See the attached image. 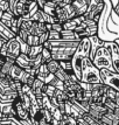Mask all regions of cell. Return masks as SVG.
<instances>
[{
	"label": "cell",
	"mask_w": 119,
	"mask_h": 125,
	"mask_svg": "<svg viewBox=\"0 0 119 125\" xmlns=\"http://www.w3.org/2000/svg\"><path fill=\"white\" fill-rule=\"evenodd\" d=\"M89 55H90V40L89 38H82L70 60L71 65H72V71L78 80H81L83 60L85 57H89Z\"/></svg>",
	"instance_id": "6da1fadb"
},
{
	"label": "cell",
	"mask_w": 119,
	"mask_h": 125,
	"mask_svg": "<svg viewBox=\"0 0 119 125\" xmlns=\"http://www.w3.org/2000/svg\"><path fill=\"white\" fill-rule=\"evenodd\" d=\"M81 82L84 83H103L102 78H100V74H99V69L96 68L92 61L89 57H85L82 63V73H81Z\"/></svg>",
	"instance_id": "7a4b0ae2"
},
{
	"label": "cell",
	"mask_w": 119,
	"mask_h": 125,
	"mask_svg": "<svg viewBox=\"0 0 119 125\" xmlns=\"http://www.w3.org/2000/svg\"><path fill=\"white\" fill-rule=\"evenodd\" d=\"M91 61L93 65L96 68H98L99 70L100 69H108V70L114 71L113 67H112V61H111V54L105 46H102L96 50Z\"/></svg>",
	"instance_id": "3957f363"
},
{
	"label": "cell",
	"mask_w": 119,
	"mask_h": 125,
	"mask_svg": "<svg viewBox=\"0 0 119 125\" xmlns=\"http://www.w3.org/2000/svg\"><path fill=\"white\" fill-rule=\"evenodd\" d=\"M74 32H76L79 38H90V36H93V35H97L98 32V26H97V22L91 20V19H88L85 18L83 22L78 27L76 28Z\"/></svg>",
	"instance_id": "277c9868"
},
{
	"label": "cell",
	"mask_w": 119,
	"mask_h": 125,
	"mask_svg": "<svg viewBox=\"0 0 119 125\" xmlns=\"http://www.w3.org/2000/svg\"><path fill=\"white\" fill-rule=\"evenodd\" d=\"M100 78L105 85L109 88H112L116 91L119 93V74L116 71H111L108 69H100L99 70Z\"/></svg>",
	"instance_id": "5b68a950"
},
{
	"label": "cell",
	"mask_w": 119,
	"mask_h": 125,
	"mask_svg": "<svg viewBox=\"0 0 119 125\" xmlns=\"http://www.w3.org/2000/svg\"><path fill=\"white\" fill-rule=\"evenodd\" d=\"M76 48L74 47H51L50 48L51 59L56 61H70Z\"/></svg>",
	"instance_id": "8992f818"
},
{
	"label": "cell",
	"mask_w": 119,
	"mask_h": 125,
	"mask_svg": "<svg viewBox=\"0 0 119 125\" xmlns=\"http://www.w3.org/2000/svg\"><path fill=\"white\" fill-rule=\"evenodd\" d=\"M75 16H77V15H76L75 10H74V7L71 5H64V6L57 5L56 8H55V18L61 23H63L64 21L69 20V19H72Z\"/></svg>",
	"instance_id": "52a82bcc"
},
{
	"label": "cell",
	"mask_w": 119,
	"mask_h": 125,
	"mask_svg": "<svg viewBox=\"0 0 119 125\" xmlns=\"http://www.w3.org/2000/svg\"><path fill=\"white\" fill-rule=\"evenodd\" d=\"M30 1L32 0H8L10 10L15 16H23L27 13Z\"/></svg>",
	"instance_id": "ba28073f"
},
{
	"label": "cell",
	"mask_w": 119,
	"mask_h": 125,
	"mask_svg": "<svg viewBox=\"0 0 119 125\" xmlns=\"http://www.w3.org/2000/svg\"><path fill=\"white\" fill-rule=\"evenodd\" d=\"M104 46L109 49L111 54V61H112V67L116 73L119 74V44L114 41H105Z\"/></svg>",
	"instance_id": "9c48e42d"
},
{
	"label": "cell",
	"mask_w": 119,
	"mask_h": 125,
	"mask_svg": "<svg viewBox=\"0 0 119 125\" xmlns=\"http://www.w3.org/2000/svg\"><path fill=\"white\" fill-rule=\"evenodd\" d=\"M29 76H30V75L28 74L27 71L25 70V69H22V68H20L19 65H16L15 63L12 65L11 71H10V77H11V78L21 82L22 84H26Z\"/></svg>",
	"instance_id": "30bf717a"
},
{
	"label": "cell",
	"mask_w": 119,
	"mask_h": 125,
	"mask_svg": "<svg viewBox=\"0 0 119 125\" xmlns=\"http://www.w3.org/2000/svg\"><path fill=\"white\" fill-rule=\"evenodd\" d=\"M6 46H7V56L8 57H12V59L15 60L16 57L21 54V52H20V44L18 42V40L15 39V36L10 39V40H7L6 41Z\"/></svg>",
	"instance_id": "8fae6325"
},
{
	"label": "cell",
	"mask_w": 119,
	"mask_h": 125,
	"mask_svg": "<svg viewBox=\"0 0 119 125\" xmlns=\"http://www.w3.org/2000/svg\"><path fill=\"white\" fill-rule=\"evenodd\" d=\"M108 109L104 106L103 103H90V108L88 114L91 116L92 118H96V119H100L104 115L106 114Z\"/></svg>",
	"instance_id": "7c38bea8"
},
{
	"label": "cell",
	"mask_w": 119,
	"mask_h": 125,
	"mask_svg": "<svg viewBox=\"0 0 119 125\" xmlns=\"http://www.w3.org/2000/svg\"><path fill=\"white\" fill-rule=\"evenodd\" d=\"M35 77H36L38 80H40V81H42L43 83H46V84H48L49 82L54 78V75H53L51 73H49L48 68H47V64H46V63H42V64L38 68Z\"/></svg>",
	"instance_id": "4fadbf2b"
},
{
	"label": "cell",
	"mask_w": 119,
	"mask_h": 125,
	"mask_svg": "<svg viewBox=\"0 0 119 125\" xmlns=\"http://www.w3.org/2000/svg\"><path fill=\"white\" fill-rule=\"evenodd\" d=\"M13 109L15 110L16 114V118L18 119H27L29 118V114L26 109H23V106L21 105V102L19 97H16L14 101H13Z\"/></svg>",
	"instance_id": "5bb4252c"
},
{
	"label": "cell",
	"mask_w": 119,
	"mask_h": 125,
	"mask_svg": "<svg viewBox=\"0 0 119 125\" xmlns=\"http://www.w3.org/2000/svg\"><path fill=\"white\" fill-rule=\"evenodd\" d=\"M71 6L75 10L76 15H84L88 11V6H89V1L88 0H72Z\"/></svg>",
	"instance_id": "9a60e30c"
},
{
	"label": "cell",
	"mask_w": 119,
	"mask_h": 125,
	"mask_svg": "<svg viewBox=\"0 0 119 125\" xmlns=\"http://www.w3.org/2000/svg\"><path fill=\"white\" fill-rule=\"evenodd\" d=\"M85 19V16L84 15H78V16H75V18H72V19H69V20H67L62 23V26H63V29H68V31H75L76 28L78 27L79 25H81L83 20Z\"/></svg>",
	"instance_id": "2e32d148"
},
{
	"label": "cell",
	"mask_w": 119,
	"mask_h": 125,
	"mask_svg": "<svg viewBox=\"0 0 119 125\" xmlns=\"http://www.w3.org/2000/svg\"><path fill=\"white\" fill-rule=\"evenodd\" d=\"M89 40H90V55H89V59L92 60V57H93V55L96 53V50H97L99 47L104 46V42H105V41H103L102 39H99L97 35L90 36Z\"/></svg>",
	"instance_id": "e0dca14e"
},
{
	"label": "cell",
	"mask_w": 119,
	"mask_h": 125,
	"mask_svg": "<svg viewBox=\"0 0 119 125\" xmlns=\"http://www.w3.org/2000/svg\"><path fill=\"white\" fill-rule=\"evenodd\" d=\"M61 40H64V41H81L79 35L74 31H68V29H62L61 32Z\"/></svg>",
	"instance_id": "ac0fdd59"
},
{
	"label": "cell",
	"mask_w": 119,
	"mask_h": 125,
	"mask_svg": "<svg viewBox=\"0 0 119 125\" xmlns=\"http://www.w3.org/2000/svg\"><path fill=\"white\" fill-rule=\"evenodd\" d=\"M29 62H30V57L27 54H22V53L15 59V64L22 69H26L27 67H29Z\"/></svg>",
	"instance_id": "d6986e66"
},
{
	"label": "cell",
	"mask_w": 119,
	"mask_h": 125,
	"mask_svg": "<svg viewBox=\"0 0 119 125\" xmlns=\"http://www.w3.org/2000/svg\"><path fill=\"white\" fill-rule=\"evenodd\" d=\"M0 36H2L5 40H10V39L15 36V34L11 31V28L6 27L5 25L1 22V20H0Z\"/></svg>",
	"instance_id": "ffe728a7"
},
{
	"label": "cell",
	"mask_w": 119,
	"mask_h": 125,
	"mask_svg": "<svg viewBox=\"0 0 119 125\" xmlns=\"http://www.w3.org/2000/svg\"><path fill=\"white\" fill-rule=\"evenodd\" d=\"M56 6L57 5H56V2H54V1H46L42 11H43L44 13H47L48 15L54 16L55 18V8H56Z\"/></svg>",
	"instance_id": "44dd1931"
},
{
	"label": "cell",
	"mask_w": 119,
	"mask_h": 125,
	"mask_svg": "<svg viewBox=\"0 0 119 125\" xmlns=\"http://www.w3.org/2000/svg\"><path fill=\"white\" fill-rule=\"evenodd\" d=\"M46 64H47V68H48L49 73H51L53 75L59 70V68H60V62L59 61H56V60H54V59H51L50 61H48Z\"/></svg>",
	"instance_id": "7402d4cb"
},
{
	"label": "cell",
	"mask_w": 119,
	"mask_h": 125,
	"mask_svg": "<svg viewBox=\"0 0 119 125\" xmlns=\"http://www.w3.org/2000/svg\"><path fill=\"white\" fill-rule=\"evenodd\" d=\"M54 76L56 77V78H59L60 81H62V82H65V81H68L70 77H69V75H68V73L63 69V68H61V65H60V68H59V70L56 71L54 74Z\"/></svg>",
	"instance_id": "603a6c76"
},
{
	"label": "cell",
	"mask_w": 119,
	"mask_h": 125,
	"mask_svg": "<svg viewBox=\"0 0 119 125\" xmlns=\"http://www.w3.org/2000/svg\"><path fill=\"white\" fill-rule=\"evenodd\" d=\"M18 97H19V99H20L21 105L23 106V109H26L28 111V110H29V108H30V105H32V103H30V98L28 97V95H26V94H22V95L18 96Z\"/></svg>",
	"instance_id": "cb8c5ba5"
},
{
	"label": "cell",
	"mask_w": 119,
	"mask_h": 125,
	"mask_svg": "<svg viewBox=\"0 0 119 125\" xmlns=\"http://www.w3.org/2000/svg\"><path fill=\"white\" fill-rule=\"evenodd\" d=\"M42 44H38V46H32L30 48H29V52H28V56L29 57H35V56H38L39 54H41V52H42Z\"/></svg>",
	"instance_id": "d4e9b609"
},
{
	"label": "cell",
	"mask_w": 119,
	"mask_h": 125,
	"mask_svg": "<svg viewBox=\"0 0 119 125\" xmlns=\"http://www.w3.org/2000/svg\"><path fill=\"white\" fill-rule=\"evenodd\" d=\"M103 104H104V106L108 110H111V111H113L118 105H117V103L114 102L113 99H111V98H109L106 97V95H105V97H104V101H103Z\"/></svg>",
	"instance_id": "484cf974"
},
{
	"label": "cell",
	"mask_w": 119,
	"mask_h": 125,
	"mask_svg": "<svg viewBox=\"0 0 119 125\" xmlns=\"http://www.w3.org/2000/svg\"><path fill=\"white\" fill-rule=\"evenodd\" d=\"M30 20L35 22H42V23H44V12L39 8L38 11L35 12V14L30 18Z\"/></svg>",
	"instance_id": "4316f807"
},
{
	"label": "cell",
	"mask_w": 119,
	"mask_h": 125,
	"mask_svg": "<svg viewBox=\"0 0 119 125\" xmlns=\"http://www.w3.org/2000/svg\"><path fill=\"white\" fill-rule=\"evenodd\" d=\"M48 84L55 87V89H57V90H63V91H64V84H63V82L60 81L59 78H56L55 76H54V78H53L51 81L49 82Z\"/></svg>",
	"instance_id": "83f0119b"
},
{
	"label": "cell",
	"mask_w": 119,
	"mask_h": 125,
	"mask_svg": "<svg viewBox=\"0 0 119 125\" xmlns=\"http://www.w3.org/2000/svg\"><path fill=\"white\" fill-rule=\"evenodd\" d=\"M15 39L18 40V42H19V44H20V52H21L22 54H28V52H29V48H30V47H29L23 40H21L19 36H16L15 35Z\"/></svg>",
	"instance_id": "f1b7e54d"
},
{
	"label": "cell",
	"mask_w": 119,
	"mask_h": 125,
	"mask_svg": "<svg viewBox=\"0 0 119 125\" xmlns=\"http://www.w3.org/2000/svg\"><path fill=\"white\" fill-rule=\"evenodd\" d=\"M55 98L57 99V102H65L67 99H69L68 98V96H67V94H65V91H63V90H57L56 89V91H55Z\"/></svg>",
	"instance_id": "f546056e"
},
{
	"label": "cell",
	"mask_w": 119,
	"mask_h": 125,
	"mask_svg": "<svg viewBox=\"0 0 119 125\" xmlns=\"http://www.w3.org/2000/svg\"><path fill=\"white\" fill-rule=\"evenodd\" d=\"M82 118L85 120V122H87L89 125H102L99 120L96 119V118H92V117L89 114H84L83 116H82Z\"/></svg>",
	"instance_id": "4dcf8cb0"
},
{
	"label": "cell",
	"mask_w": 119,
	"mask_h": 125,
	"mask_svg": "<svg viewBox=\"0 0 119 125\" xmlns=\"http://www.w3.org/2000/svg\"><path fill=\"white\" fill-rule=\"evenodd\" d=\"M60 62V65H61V68H63L67 73H68V75L69 74H72L74 71H72V65H71V61H59Z\"/></svg>",
	"instance_id": "1f68e13d"
},
{
	"label": "cell",
	"mask_w": 119,
	"mask_h": 125,
	"mask_svg": "<svg viewBox=\"0 0 119 125\" xmlns=\"http://www.w3.org/2000/svg\"><path fill=\"white\" fill-rule=\"evenodd\" d=\"M40 114H41L42 118H43L46 122H49V123H50V120L53 119L51 112H50L48 109H46V108H41V109H40Z\"/></svg>",
	"instance_id": "d6a6232c"
},
{
	"label": "cell",
	"mask_w": 119,
	"mask_h": 125,
	"mask_svg": "<svg viewBox=\"0 0 119 125\" xmlns=\"http://www.w3.org/2000/svg\"><path fill=\"white\" fill-rule=\"evenodd\" d=\"M26 43L32 47V46H38L39 44V36L36 35H32V34H28L27 40H26Z\"/></svg>",
	"instance_id": "836d02e7"
},
{
	"label": "cell",
	"mask_w": 119,
	"mask_h": 125,
	"mask_svg": "<svg viewBox=\"0 0 119 125\" xmlns=\"http://www.w3.org/2000/svg\"><path fill=\"white\" fill-rule=\"evenodd\" d=\"M56 40H61V34L60 32L50 29L48 31V41H56Z\"/></svg>",
	"instance_id": "e575fe53"
},
{
	"label": "cell",
	"mask_w": 119,
	"mask_h": 125,
	"mask_svg": "<svg viewBox=\"0 0 119 125\" xmlns=\"http://www.w3.org/2000/svg\"><path fill=\"white\" fill-rule=\"evenodd\" d=\"M41 56H42V61H43V63H47L48 61L51 60V53H50V50H49V49L42 48Z\"/></svg>",
	"instance_id": "d590c367"
},
{
	"label": "cell",
	"mask_w": 119,
	"mask_h": 125,
	"mask_svg": "<svg viewBox=\"0 0 119 125\" xmlns=\"http://www.w3.org/2000/svg\"><path fill=\"white\" fill-rule=\"evenodd\" d=\"M47 40H48V32L42 33V34L39 36V44H43Z\"/></svg>",
	"instance_id": "8d00e7d4"
},
{
	"label": "cell",
	"mask_w": 119,
	"mask_h": 125,
	"mask_svg": "<svg viewBox=\"0 0 119 125\" xmlns=\"http://www.w3.org/2000/svg\"><path fill=\"white\" fill-rule=\"evenodd\" d=\"M0 10L1 11H8L10 10V5H8V1H5V0H0Z\"/></svg>",
	"instance_id": "74e56055"
},
{
	"label": "cell",
	"mask_w": 119,
	"mask_h": 125,
	"mask_svg": "<svg viewBox=\"0 0 119 125\" xmlns=\"http://www.w3.org/2000/svg\"><path fill=\"white\" fill-rule=\"evenodd\" d=\"M51 29L56 31V32H61L63 29V26L61 22H55V23H51Z\"/></svg>",
	"instance_id": "f35d334b"
},
{
	"label": "cell",
	"mask_w": 119,
	"mask_h": 125,
	"mask_svg": "<svg viewBox=\"0 0 119 125\" xmlns=\"http://www.w3.org/2000/svg\"><path fill=\"white\" fill-rule=\"evenodd\" d=\"M54 2H56L59 6H64V5H71L72 0H54Z\"/></svg>",
	"instance_id": "ab89813d"
},
{
	"label": "cell",
	"mask_w": 119,
	"mask_h": 125,
	"mask_svg": "<svg viewBox=\"0 0 119 125\" xmlns=\"http://www.w3.org/2000/svg\"><path fill=\"white\" fill-rule=\"evenodd\" d=\"M67 125H77V119H75L74 117H71L69 116V118H68V123Z\"/></svg>",
	"instance_id": "60d3db41"
},
{
	"label": "cell",
	"mask_w": 119,
	"mask_h": 125,
	"mask_svg": "<svg viewBox=\"0 0 119 125\" xmlns=\"http://www.w3.org/2000/svg\"><path fill=\"white\" fill-rule=\"evenodd\" d=\"M46 1H47V0H36V4H38V6H39V8H40V10H42V8H43Z\"/></svg>",
	"instance_id": "b9f144b4"
},
{
	"label": "cell",
	"mask_w": 119,
	"mask_h": 125,
	"mask_svg": "<svg viewBox=\"0 0 119 125\" xmlns=\"http://www.w3.org/2000/svg\"><path fill=\"white\" fill-rule=\"evenodd\" d=\"M77 124H78V125H89V124L87 123V122H85V120H84L83 118H82V117H81V118H78V119H77Z\"/></svg>",
	"instance_id": "7bdbcfd3"
},
{
	"label": "cell",
	"mask_w": 119,
	"mask_h": 125,
	"mask_svg": "<svg viewBox=\"0 0 119 125\" xmlns=\"http://www.w3.org/2000/svg\"><path fill=\"white\" fill-rule=\"evenodd\" d=\"M50 125H61V124H60V120L53 118V119L50 120Z\"/></svg>",
	"instance_id": "ee69618b"
},
{
	"label": "cell",
	"mask_w": 119,
	"mask_h": 125,
	"mask_svg": "<svg viewBox=\"0 0 119 125\" xmlns=\"http://www.w3.org/2000/svg\"><path fill=\"white\" fill-rule=\"evenodd\" d=\"M113 114H114V116H116V117L119 119V106H117V108L113 110Z\"/></svg>",
	"instance_id": "f6af8a7d"
},
{
	"label": "cell",
	"mask_w": 119,
	"mask_h": 125,
	"mask_svg": "<svg viewBox=\"0 0 119 125\" xmlns=\"http://www.w3.org/2000/svg\"><path fill=\"white\" fill-rule=\"evenodd\" d=\"M2 13H4V11H1V10H0V19H1V16H2Z\"/></svg>",
	"instance_id": "bcb514c9"
},
{
	"label": "cell",
	"mask_w": 119,
	"mask_h": 125,
	"mask_svg": "<svg viewBox=\"0 0 119 125\" xmlns=\"http://www.w3.org/2000/svg\"><path fill=\"white\" fill-rule=\"evenodd\" d=\"M5 1H8V0H5Z\"/></svg>",
	"instance_id": "7dc6e473"
},
{
	"label": "cell",
	"mask_w": 119,
	"mask_h": 125,
	"mask_svg": "<svg viewBox=\"0 0 119 125\" xmlns=\"http://www.w3.org/2000/svg\"><path fill=\"white\" fill-rule=\"evenodd\" d=\"M0 125H1V124H0Z\"/></svg>",
	"instance_id": "c3c4849f"
},
{
	"label": "cell",
	"mask_w": 119,
	"mask_h": 125,
	"mask_svg": "<svg viewBox=\"0 0 119 125\" xmlns=\"http://www.w3.org/2000/svg\"><path fill=\"white\" fill-rule=\"evenodd\" d=\"M77 125H78V124H77Z\"/></svg>",
	"instance_id": "681fc988"
},
{
	"label": "cell",
	"mask_w": 119,
	"mask_h": 125,
	"mask_svg": "<svg viewBox=\"0 0 119 125\" xmlns=\"http://www.w3.org/2000/svg\"><path fill=\"white\" fill-rule=\"evenodd\" d=\"M118 125H119V124H118Z\"/></svg>",
	"instance_id": "f907efd6"
}]
</instances>
